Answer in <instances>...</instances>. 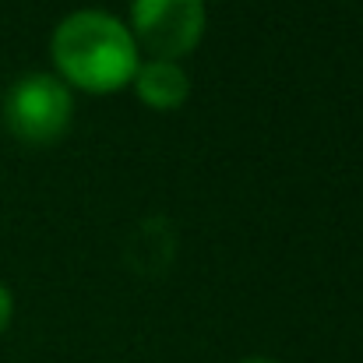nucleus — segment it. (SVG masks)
Masks as SVG:
<instances>
[{
	"mask_svg": "<svg viewBox=\"0 0 363 363\" xmlns=\"http://www.w3.org/2000/svg\"><path fill=\"white\" fill-rule=\"evenodd\" d=\"M50 53L60 82L85 92H117L138 71V43L130 28L92 7L67 14L53 28Z\"/></svg>",
	"mask_w": 363,
	"mask_h": 363,
	"instance_id": "f257e3e1",
	"label": "nucleus"
},
{
	"mask_svg": "<svg viewBox=\"0 0 363 363\" xmlns=\"http://www.w3.org/2000/svg\"><path fill=\"white\" fill-rule=\"evenodd\" d=\"M4 121L14 138L28 145L57 141L71 123V89L46 71L21 74L4 99Z\"/></svg>",
	"mask_w": 363,
	"mask_h": 363,
	"instance_id": "f03ea898",
	"label": "nucleus"
},
{
	"mask_svg": "<svg viewBox=\"0 0 363 363\" xmlns=\"http://www.w3.org/2000/svg\"><path fill=\"white\" fill-rule=\"evenodd\" d=\"M130 25L152 60H177L205 35V0H130Z\"/></svg>",
	"mask_w": 363,
	"mask_h": 363,
	"instance_id": "7ed1b4c3",
	"label": "nucleus"
},
{
	"mask_svg": "<svg viewBox=\"0 0 363 363\" xmlns=\"http://www.w3.org/2000/svg\"><path fill=\"white\" fill-rule=\"evenodd\" d=\"M130 82L138 99L152 110H177L191 96V78L177 60H145Z\"/></svg>",
	"mask_w": 363,
	"mask_h": 363,
	"instance_id": "20e7f679",
	"label": "nucleus"
},
{
	"mask_svg": "<svg viewBox=\"0 0 363 363\" xmlns=\"http://www.w3.org/2000/svg\"><path fill=\"white\" fill-rule=\"evenodd\" d=\"M11 311H14V303H11V293H7V286L0 282V335H4V328L11 325Z\"/></svg>",
	"mask_w": 363,
	"mask_h": 363,
	"instance_id": "39448f33",
	"label": "nucleus"
},
{
	"mask_svg": "<svg viewBox=\"0 0 363 363\" xmlns=\"http://www.w3.org/2000/svg\"><path fill=\"white\" fill-rule=\"evenodd\" d=\"M240 363H275V360H268V357H250V360H240Z\"/></svg>",
	"mask_w": 363,
	"mask_h": 363,
	"instance_id": "423d86ee",
	"label": "nucleus"
}]
</instances>
